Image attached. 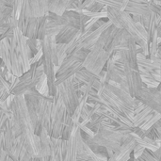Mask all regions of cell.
I'll use <instances>...</instances> for the list:
<instances>
[{"label": "cell", "instance_id": "obj_1", "mask_svg": "<svg viewBox=\"0 0 161 161\" xmlns=\"http://www.w3.org/2000/svg\"><path fill=\"white\" fill-rule=\"evenodd\" d=\"M12 116V130L15 137L22 138L27 153L34 158H39L41 155V139L35 134L25 96H16L10 108Z\"/></svg>", "mask_w": 161, "mask_h": 161}, {"label": "cell", "instance_id": "obj_2", "mask_svg": "<svg viewBox=\"0 0 161 161\" xmlns=\"http://www.w3.org/2000/svg\"><path fill=\"white\" fill-rule=\"evenodd\" d=\"M110 57V54L105 49V46L97 42L96 45L92 50H90L87 58L83 62V67L93 75L99 76L102 71H104L105 66H107Z\"/></svg>", "mask_w": 161, "mask_h": 161}, {"label": "cell", "instance_id": "obj_3", "mask_svg": "<svg viewBox=\"0 0 161 161\" xmlns=\"http://www.w3.org/2000/svg\"><path fill=\"white\" fill-rule=\"evenodd\" d=\"M121 54H122V62H123L125 75V81H126L128 89H129V93L131 94L132 97L139 98L140 93L145 85L142 82L140 72L134 70L131 67L127 51L121 50Z\"/></svg>", "mask_w": 161, "mask_h": 161}, {"label": "cell", "instance_id": "obj_4", "mask_svg": "<svg viewBox=\"0 0 161 161\" xmlns=\"http://www.w3.org/2000/svg\"><path fill=\"white\" fill-rule=\"evenodd\" d=\"M11 45L15 48L19 59L21 61V64L24 69V73L25 74L28 72L31 68L30 60L34 57L32 54V51L30 50L28 44H27V38L20 31L19 28L14 29V36L12 41L10 42Z\"/></svg>", "mask_w": 161, "mask_h": 161}, {"label": "cell", "instance_id": "obj_5", "mask_svg": "<svg viewBox=\"0 0 161 161\" xmlns=\"http://www.w3.org/2000/svg\"><path fill=\"white\" fill-rule=\"evenodd\" d=\"M58 92L59 93V96L62 99V102L65 106L67 113L72 116L80 104L78 93L74 86L73 77L68 79L64 83L58 85Z\"/></svg>", "mask_w": 161, "mask_h": 161}, {"label": "cell", "instance_id": "obj_6", "mask_svg": "<svg viewBox=\"0 0 161 161\" xmlns=\"http://www.w3.org/2000/svg\"><path fill=\"white\" fill-rule=\"evenodd\" d=\"M66 113L67 111L65 106L58 92V93L54 96V103L52 108V132H51L52 138L61 139L64 118Z\"/></svg>", "mask_w": 161, "mask_h": 161}, {"label": "cell", "instance_id": "obj_7", "mask_svg": "<svg viewBox=\"0 0 161 161\" xmlns=\"http://www.w3.org/2000/svg\"><path fill=\"white\" fill-rule=\"evenodd\" d=\"M54 97L42 96L40 100L37 109V115L39 121L43 129H45L51 136L52 132V108H53Z\"/></svg>", "mask_w": 161, "mask_h": 161}, {"label": "cell", "instance_id": "obj_8", "mask_svg": "<svg viewBox=\"0 0 161 161\" xmlns=\"http://www.w3.org/2000/svg\"><path fill=\"white\" fill-rule=\"evenodd\" d=\"M138 99L161 115V92L158 89H148L144 86Z\"/></svg>", "mask_w": 161, "mask_h": 161}, {"label": "cell", "instance_id": "obj_9", "mask_svg": "<svg viewBox=\"0 0 161 161\" xmlns=\"http://www.w3.org/2000/svg\"><path fill=\"white\" fill-rule=\"evenodd\" d=\"M89 52H90L89 50H80L78 52H74L72 55L68 56L67 58L63 61V63L59 67V71L57 74V75H61L62 73L71 69L72 67H74L75 65H76L78 63H83L85 58H87Z\"/></svg>", "mask_w": 161, "mask_h": 161}, {"label": "cell", "instance_id": "obj_10", "mask_svg": "<svg viewBox=\"0 0 161 161\" xmlns=\"http://www.w3.org/2000/svg\"><path fill=\"white\" fill-rule=\"evenodd\" d=\"M78 80H80L82 83L86 84V85H90L92 86V88L97 92L101 91L106 85H103L100 81L99 76L93 75L92 73H91L90 71H88L87 69H82L81 71H79L75 75Z\"/></svg>", "mask_w": 161, "mask_h": 161}, {"label": "cell", "instance_id": "obj_11", "mask_svg": "<svg viewBox=\"0 0 161 161\" xmlns=\"http://www.w3.org/2000/svg\"><path fill=\"white\" fill-rule=\"evenodd\" d=\"M149 1H129L128 6L125 9L126 12L131 14L132 16L134 15H139V16H150L152 14L149 6H148Z\"/></svg>", "mask_w": 161, "mask_h": 161}, {"label": "cell", "instance_id": "obj_12", "mask_svg": "<svg viewBox=\"0 0 161 161\" xmlns=\"http://www.w3.org/2000/svg\"><path fill=\"white\" fill-rule=\"evenodd\" d=\"M79 33H82L79 29L72 26V25H66L62 28V30L58 33V35L56 37L57 43H63L68 44L71 42Z\"/></svg>", "mask_w": 161, "mask_h": 161}, {"label": "cell", "instance_id": "obj_13", "mask_svg": "<svg viewBox=\"0 0 161 161\" xmlns=\"http://www.w3.org/2000/svg\"><path fill=\"white\" fill-rule=\"evenodd\" d=\"M73 4V0H49V12L55 13L58 16H62L72 8Z\"/></svg>", "mask_w": 161, "mask_h": 161}, {"label": "cell", "instance_id": "obj_14", "mask_svg": "<svg viewBox=\"0 0 161 161\" xmlns=\"http://www.w3.org/2000/svg\"><path fill=\"white\" fill-rule=\"evenodd\" d=\"M0 58H1V60L5 63L8 70L12 73L10 42L8 39H3L0 41Z\"/></svg>", "mask_w": 161, "mask_h": 161}, {"label": "cell", "instance_id": "obj_15", "mask_svg": "<svg viewBox=\"0 0 161 161\" xmlns=\"http://www.w3.org/2000/svg\"><path fill=\"white\" fill-rule=\"evenodd\" d=\"M41 155L40 159L43 158H50L51 157V136L50 134L42 128L41 134Z\"/></svg>", "mask_w": 161, "mask_h": 161}, {"label": "cell", "instance_id": "obj_16", "mask_svg": "<svg viewBox=\"0 0 161 161\" xmlns=\"http://www.w3.org/2000/svg\"><path fill=\"white\" fill-rule=\"evenodd\" d=\"M131 135L135 138L136 142L142 145L146 150H148L149 152H156L158 151L161 146V139H157L156 141L154 140H151L150 138L148 137H145V138H140L138 137L136 134H134L133 132L131 133Z\"/></svg>", "mask_w": 161, "mask_h": 161}, {"label": "cell", "instance_id": "obj_17", "mask_svg": "<svg viewBox=\"0 0 161 161\" xmlns=\"http://www.w3.org/2000/svg\"><path fill=\"white\" fill-rule=\"evenodd\" d=\"M78 132V131H77ZM77 133L72 135L68 141V150L65 156L64 161H77Z\"/></svg>", "mask_w": 161, "mask_h": 161}, {"label": "cell", "instance_id": "obj_18", "mask_svg": "<svg viewBox=\"0 0 161 161\" xmlns=\"http://www.w3.org/2000/svg\"><path fill=\"white\" fill-rule=\"evenodd\" d=\"M40 18H29L26 20V28L25 36L27 39H38Z\"/></svg>", "mask_w": 161, "mask_h": 161}, {"label": "cell", "instance_id": "obj_19", "mask_svg": "<svg viewBox=\"0 0 161 161\" xmlns=\"http://www.w3.org/2000/svg\"><path fill=\"white\" fill-rule=\"evenodd\" d=\"M82 69H84L83 67V63H78L76 65H75L74 67H72L71 69L65 71L64 73H62L59 75H57V81H56V85L57 87L62 83H64L65 81H67L68 79L74 77L79 71H81Z\"/></svg>", "mask_w": 161, "mask_h": 161}, {"label": "cell", "instance_id": "obj_20", "mask_svg": "<svg viewBox=\"0 0 161 161\" xmlns=\"http://www.w3.org/2000/svg\"><path fill=\"white\" fill-rule=\"evenodd\" d=\"M75 124L72 120V116L68 113H66L64 118V124H63V129H62V136L61 140L63 141H69V139L72 136V132L74 129Z\"/></svg>", "mask_w": 161, "mask_h": 161}, {"label": "cell", "instance_id": "obj_21", "mask_svg": "<svg viewBox=\"0 0 161 161\" xmlns=\"http://www.w3.org/2000/svg\"><path fill=\"white\" fill-rule=\"evenodd\" d=\"M38 92L40 94H42L44 97H49L50 96V90H49V86H48V79L47 76L45 75V74L40 78L36 88H35Z\"/></svg>", "mask_w": 161, "mask_h": 161}, {"label": "cell", "instance_id": "obj_22", "mask_svg": "<svg viewBox=\"0 0 161 161\" xmlns=\"http://www.w3.org/2000/svg\"><path fill=\"white\" fill-rule=\"evenodd\" d=\"M13 13V8L6 6L1 0H0V25L5 24Z\"/></svg>", "mask_w": 161, "mask_h": 161}, {"label": "cell", "instance_id": "obj_23", "mask_svg": "<svg viewBox=\"0 0 161 161\" xmlns=\"http://www.w3.org/2000/svg\"><path fill=\"white\" fill-rule=\"evenodd\" d=\"M153 112V109L149 107H147L143 111H142L140 114L138 115H135L134 117V120H133V125H134V127H141L143 121L145 120V118Z\"/></svg>", "mask_w": 161, "mask_h": 161}, {"label": "cell", "instance_id": "obj_24", "mask_svg": "<svg viewBox=\"0 0 161 161\" xmlns=\"http://www.w3.org/2000/svg\"><path fill=\"white\" fill-rule=\"evenodd\" d=\"M57 56H58V66L60 67L63 61L67 58V44L63 43H58L57 45Z\"/></svg>", "mask_w": 161, "mask_h": 161}, {"label": "cell", "instance_id": "obj_25", "mask_svg": "<svg viewBox=\"0 0 161 161\" xmlns=\"http://www.w3.org/2000/svg\"><path fill=\"white\" fill-rule=\"evenodd\" d=\"M23 4H24V1H16L14 2V5H13V13H12V16L15 17L17 20L19 19L21 13H22V9H23Z\"/></svg>", "mask_w": 161, "mask_h": 161}, {"label": "cell", "instance_id": "obj_26", "mask_svg": "<svg viewBox=\"0 0 161 161\" xmlns=\"http://www.w3.org/2000/svg\"><path fill=\"white\" fill-rule=\"evenodd\" d=\"M145 148L142 146V145H141V144H137L136 145V147L134 148V151H133V158L134 159H139V158H141L142 157V155L144 154V152H145Z\"/></svg>", "mask_w": 161, "mask_h": 161}, {"label": "cell", "instance_id": "obj_27", "mask_svg": "<svg viewBox=\"0 0 161 161\" xmlns=\"http://www.w3.org/2000/svg\"><path fill=\"white\" fill-rule=\"evenodd\" d=\"M0 80H1V82H0V88L1 89H4L5 91H7L8 92H9V94H11V92H10V84H9V82H8L4 77H2V76H0Z\"/></svg>", "mask_w": 161, "mask_h": 161}, {"label": "cell", "instance_id": "obj_28", "mask_svg": "<svg viewBox=\"0 0 161 161\" xmlns=\"http://www.w3.org/2000/svg\"><path fill=\"white\" fill-rule=\"evenodd\" d=\"M148 6H149V8L151 10V12H154V13H157V14H158L160 12L161 7L160 6H157L154 3V1H149L148 2Z\"/></svg>", "mask_w": 161, "mask_h": 161}, {"label": "cell", "instance_id": "obj_29", "mask_svg": "<svg viewBox=\"0 0 161 161\" xmlns=\"http://www.w3.org/2000/svg\"><path fill=\"white\" fill-rule=\"evenodd\" d=\"M8 96H9V92L0 88V102H5Z\"/></svg>", "mask_w": 161, "mask_h": 161}, {"label": "cell", "instance_id": "obj_30", "mask_svg": "<svg viewBox=\"0 0 161 161\" xmlns=\"http://www.w3.org/2000/svg\"><path fill=\"white\" fill-rule=\"evenodd\" d=\"M9 28H11L10 26H9V25L8 24H7V23H5V24H2V25H0V35L2 36V35H4Z\"/></svg>", "mask_w": 161, "mask_h": 161}, {"label": "cell", "instance_id": "obj_31", "mask_svg": "<svg viewBox=\"0 0 161 161\" xmlns=\"http://www.w3.org/2000/svg\"><path fill=\"white\" fill-rule=\"evenodd\" d=\"M147 108V106L145 105V104H142V105H140L137 108H135V111H134V113H135V115H138V114H140L142 111H143L145 108Z\"/></svg>", "mask_w": 161, "mask_h": 161}, {"label": "cell", "instance_id": "obj_32", "mask_svg": "<svg viewBox=\"0 0 161 161\" xmlns=\"http://www.w3.org/2000/svg\"><path fill=\"white\" fill-rule=\"evenodd\" d=\"M37 160V158H32L28 153L25 155V157L23 158V159H21L20 161H36Z\"/></svg>", "mask_w": 161, "mask_h": 161}, {"label": "cell", "instance_id": "obj_33", "mask_svg": "<svg viewBox=\"0 0 161 161\" xmlns=\"http://www.w3.org/2000/svg\"><path fill=\"white\" fill-rule=\"evenodd\" d=\"M132 18H133L134 22H136V23H141V21H142V16H139V15H134V16H132Z\"/></svg>", "mask_w": 161, "mask_h": 161}, {"label": "cell", "instance_id": "obj_34", "mask_svg": "<svg viewBox=\"0 0 161 161\" xmlns=\"http://www.w3.org/2000/svg\"><path fill=\"white\" fill-rule=\"evenodd\" d=\"M158 28V37L161 38V26L159 27H157Z\"/></svg>", "mask_w": 161, "mask_h": 161}, {"label": "cell", "instance_id": "obj_35", "mask_svg": "<svg viewBox=\"0 0 161 161\" xmlns=\"http://www.w3.org/2000/svg\"><path fill=\"white\" fill-rule=\"evenodd\" d=\"M159 151H160V157H159V159H158V161H161V146H160V148H159Z\"/></svg>", "mask_w": 161, "mask_h": 161}, {"label": "cell", "instance_id": "obj_36", "mask_svg": "<svg viewBox=\"0 0 161 161\" xmlns=\"http://www.w3.org/2000/svg\"><path fill=\"white\" fill-rule=\"evenodd\" d=\"M36 161H41V159H40V158H37V160Z\"/></svg>", "mask_w": 161, "mask_h": 161}, {"label": "cell", "instance_id": "obj_37", "mask_svg": "<svg viewBox=\"0 0 161 161\" xmlns=\"http://www.w3.org/2000/svg\"><path fill=\"white\" fill-rule=\"evenodd\" d=\"M50 161H53V160H51V159H50Z\"/></svg>", "mask_w": 161, "mask_h": 161}, {"label": "cell", "instance_id": "obj_38", "mask_svg": "<svg viewBox=\"0 0 161 161\" xmlns=\"http://www.w3.org/2000/svg\"><path fill=\"white\" fill-rule=\"evenodd\" d=\"M11 161H13V160H11Z\"/></svg>", "mask_w": 161, "mask_h": 161}]
</instances>
